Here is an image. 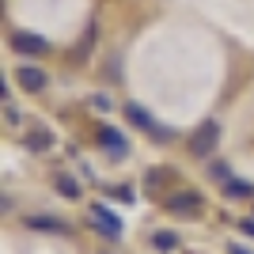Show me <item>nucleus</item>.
I'll return each instance as SVG.
<instances>
[{
  "instance_id": "nucleus-6",
  "label": "nucleus",
  "mask_w": 254,
  "mask_h": 254,
  "mask_svg": "<svg viewBox=\"0 0 254 254\" xmlns=\"http://www.w3.org/2000/svg\"><path fill=\"white\" fill-rule=\"evenodd\" d=\"M91 228H95V232H103L106 239H118V235H122V220H118L110 209H103V205H95V209H91Z\"/></svg>"
},
{
  "instance_id": "nucleus-7",
  "label": "nucleus",
  "mask_w": 254,
  "mask_h": 254,
  "mask_svg": "<svg viewBox=\"0 0 254 254\" xmlns=\"http://www.w3.org/2000/svg\"><path fill=\"white\" fill-rule=\"evenodd\" d=\"M99 140H103V148L110 152L114 159H122V156H129V140L118 133V129H110V126H103L99 129Z\"/></svg>"
},
{
  "instance_id": "nucleus-16",
  "label": "nucleus",
  "mask_w": 254,
  "mask_h": 254,
  "mask_svg": "<svg viewBox=\"0 0 254 254\" xmlns=\"http://www.w3.org/2000/svg\"><path fill=\"white\" fill-rule=\"evenodd\" d=\"M228 254H254L247 243H228Z\"/></svg>"
},
{
  "instance_id": "nucleus-8",
  "label": "nucleus",
  "mask_w": 254,
  "mask_h": 254,
  "mask_svg": "<svg viewBox=\"0 0 254 254\" xmlns=\"http://www.w3.org/2000/svg\"><path fill=\"white\" fill-rule=\"evenodd\" d=\"M27 228L31 232H68V224L64 220H57V216H27Z\"/></svg>"
},
{
  "instance_id": "nucleus-11",
  "label": "nucleus",
  "mask_w": 254,
  "mask_h": 254,
  "mask_svg": "<svg viewBox=\"0 0 254 254\" xmlns=\"http://www.w3.org/2000/svg\"><path fill=\"white\" fill-rule=\"evenodd\" d=\"M224 193L228 197H254V186L247 179H232V182H224Z\"/></svg>"
},
{
  "instance_id": "nucleus-3",
  "label": "nucleus",
  "mask_w": 254,
  "mask_h": 254,
  "mask_svg": "<svg viewBox=\"0 0 254 254\" xmlns=\"http://www.w3.org/2000/svg\"><path fill=\"white\" fill-rule=\"evenodd\" d=\"M15 80H19L23 91H34V95L50 87V76H46V68H38L34 61H23L19 68H15Z\"/></svg>"
},
{
  "instance_id": "nucleus-10",
  "label": "nucleus",
  "mask_w": 254,
  "mask_h": 254,
  "mask_svg": "<svg viewBox=\"0 0 254 254\" xmlns=\"http://www.w3.org/2000/svg\"><path fill=\"white\" fill-rule=\"evenodd\" d=\"M50 144H53V133H50V129H31V133H27V148L46 152Z\"/></svg>"
},
{
  "instance_id": "nucleus-14",
  "label": "nucleus",
  "mask_w": 254,
  "mask_h": 254,
  "mask_svg": "<svg viewBox=\"0 0 254 254\" xmlns=\"http://www.w3.org/2000/svg\"><path fill=\"white\" fill-rule=\"evenodd\" d=\"M110 197H114V201H133V190H129V186H110Z\"/></svg>"
},
{
  "instance_id": "nucleus-1",
  "label": "nucleus",
  "mask_w": 254,
  "mask_h": 254,
  "mask_svg": "<svg viewBox=\"0 0 254 254\" xmlns=\"http://www.w3.org/2000/svg\"><path fill=\"white\" fill-rule=\"evenodd\" d=\"M216 144H220V126H216V122H201V126L193 129V137H190V152H193L197 159L212 156V152H216Z\"/></svg>"
},
{
  "instance_id": "nucleus-12",
  "label": "nucleus",
  "mask_w": 254,
  "mask_h": 254,
  "mask_svg": "<svg viewBox=\"0 0 254 254\" xmlns=\"http://www.w3.org/2000/svg\"><path fill=\"white\" fill-rule=\"evenodd\" d=\"M57 190H61L68 201H76V197H80V186H76V179H68V175H61V179H57Z\"/></svg>"
},
{
  "instance_id": "nucleus-2",
  "label": "nucleus",
  "mask_w": 254,
  "mask_h": 254,
  "mask_svg": "<svg viewBox=\"0 0 254 254\" xmlns=\"http://www.w3.org/2000/svg\"><path fill=\"white\" fill-rule=\"evenodd\" d=\"M126 118H129V122H133L137 129H144L148 137H156L159 144H163V140H171V133H167L163 126H159V122H156V118H152V114H148V110H144L140 103H126Z\"/></svg>"
},
{
  "instance_id": "nucleus-5",
  "label": "nucleus",
  "mask_w": 254,
  "mask_h": 254,
  "mask_svg": "<svg viewBox=\"0 0 254 254\" xmlns=\"http://www.w3.org/2000/svg\"><path fill=\"white\" fill-rule=\"evenodd\" d=\"M167 209L175 212V216H201V197L193 190H182V193H175V197H167Z\"/></svg>"
},
{
  "instance_id": "nucleus-9",
  "label": "nucleus",
  "mask_w": 254,
  "mask_h": 254,
  "mask_svg": "<svg viewBox=\"0 0 254 254\" xmlns=\"http://www.w3.org/2000/svg\"><path fill=\"white\" fill-rule=\"evenodd\" d=\"M152 247H156L159 254H175V251H179V235L159 228V232H152Z\"/></svg>"
},
{
  "instance_id": "nucleus-4",
  "label": "nucleus",
  "mask_w": 254,
  "mask_h": 254,
  "mask_svg": "<svg viewBox=\"0 0 254 254\" xmlns=\"http://www.w3.org/2000/svg\"><path fill=\"white\" fill-rule=\"evenodd\" d=\"M11 50L23 53V57H46V53H50V42H46L42 34L15 31V34H11Z\"/></svg>"
},
{
  "instance_id": "nucleus-15",
  "label": "nucleus",
  "mask_w": 254,
  "mask_h": 254,
  "mask_svg": "<svg viewBox=\"0 0 254 254\" xmlns=\"http://www.w3.org/2000/svg\"><path fill=\"white\" fill-rule=\"evenodd\" d=\"M212 175H216V179H220V182H232V175H228V167H224V163H212Z\"/></svg>"
},
{
  "instance_id": "nucleus-17",
  "label": "nucleus",
  "mask_w": 254,
  "mask_h": 254,
  "mask_svg": "<svg viewBox=\"0 0 254 254\" xmlns=\"http://www.w3.org/2000/svg\"><path fill=\"white\" fill-rule=\"evenodd\" d=\"M243 232H247V235H254V220H243Z\"/></svg>"
},
{
  "instance_id": "nucleus-13",
  "label": "nucleus",
  "mask_w": 254,
  "mask_h": 254,
  "mask_svg": "<svg viewBox=\"0 0 254 254\" xmlns=\"http://www.w3.org/2000/svg\"><path fill=\"white\" fill-rule=\"evenodd\" d=\"M163 182H167V171H148V175H144V186H148V190H156V186H163Z\"/></svg>"
}]
</instances>
